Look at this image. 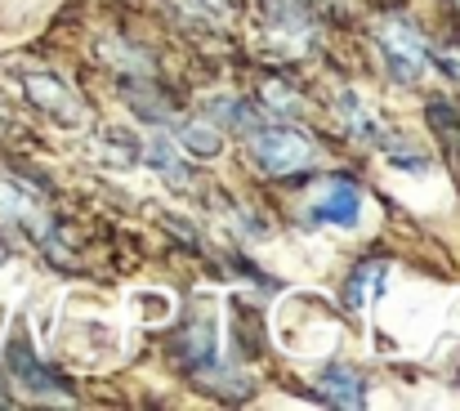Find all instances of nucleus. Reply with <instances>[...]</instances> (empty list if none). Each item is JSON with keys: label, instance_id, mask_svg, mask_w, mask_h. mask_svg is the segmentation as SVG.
Masks as SVG:
<instances>
[{"label": "nucleus", "instance_id": "1a4fd4ad", "mask_svg": "<svg viewBox=\"0 0 460 411\" xmlns=\"http://www.w3.org/2000/svg\"><path fill=\"white\" fill-rule=\"evenodd\" d=\"M0 219H13V224H22V219H31V206L9 188V183H0Z\"/></svg>", "mask_w": 460, "mask_h": 411}, {"label": "nucleus", "instance_id": "20e7f679", "mask_svg": "<svg viewBox=\"0 0 460 411\" xmlns=\"http://www.w3.org/2000/svg\"><path fill=\"white\" fill-rule=\"evenodd\" d=\"M313 215L322 219V224H340V228H353L358 224V215H362V192H358V183L353 179H331V188H326V197L313 206Z\"/></svg>", "mask_w": 460, "mask_h": 411}, {"label": "nucleus", "instance_id": "9b49d317", "mask_svg": "<svg viewBox=\"0 0 460 411\" xmlns=\"http://www.w3.org/2000/svg\"><path fill=\"white\" fill-rule=\"evenodd\" d=\"M322 4H335V0H322Z\"/></svg>", "mask_w": 460, "mask_h": 411}, {"label": "nucleus", "instance_id": "f257e3e1", "mask_svg": "<svg viewBox=\"0 0 460 411\" xmlns=\"http://www.w3.org/2000/svg\"><path fill=\"white\" fill-rule=\"evenodd\" d=\"M255 161H260V170L264 174H273V179H291V174H300V170H313L317 165V143L300 130H291V126H273V130H255Z\"/></svg>", "mask_w": 460, "mask_h": 411}, {"label": "nucleus", "instance_id": "f03ea898", "mask_svg": "<svg viewBox=\"0 0 460 411\" xmlns=\"http://www.w3.org/2000/svg\"><path fill=\"white\" fill-rule=\"evenodd\" d=\"M376 45H380L385 67H389L398 81H420V76H425V67H429V45H425L420 27H411L407 18H385V22H376Z\"/></svg>", "mask_w": 460, "mask_h": 411}, {"label": "nucleus", "instance_id": "423d86ee", "mask_svg": "<svg viewBox=\"0 0 460 411\" xmlns=\"http://www.w3.org/2000/svg\"><path fill=\"white\" fill-rule=\"evenodd\" d=\"M9 367L18 371V380H27V389H36V394H54V380H49L45 367L27 353V340H22V335H13V344H9Z\"/></svg>", "mask_w": 460, "mask_h": 411}, {"label": "nucleus", "instance_id": "0eeeda50", "mask_svg": "<svg viewBox=\"0 0 460 411\" xmlns=\"http://www.w3.org/2000/svg\"><path fill=\"white\" fill-rule=\"evenodd\" d=\"M183 147H188L192 156H215V152H219V135H215V130H201V126H188V130H183Z\"/></svg>", "mask_w": 460, "mask_h": 411}, {"label": "nucleus", "instance_id": "6e6552de", "mask_svg": "<svg viewBox=\"0 0 460 411\" xmlns=\"http://www.w3.org/2000/svg\"><path fill=\"white\" fill-rule=\"evenodd\" d=\"M371 273H385V264H380V260H367V264H362L358 273L349 277V290H344V299H349L353 308H358V304L367 299V277H371Z\"/></svg>", "mask_w": 460, "mask_h": 411}, {"label": "nucleus", "instance_id": "9d476101", "mask_svg": "<svg viewBox=\"0 0 460 411\" xmlns=\"http://www.w3.org/2000/svg\"><path fill=\"white\" fill-rule=\"evenodd\" d=\"M148 161H153L156 170H165V165H174V147H170V138H156V147L148 152Z\"/></svg>", "mask_w": 460, "mask_h": 411}, {"label": "nucleus", "instance_id": "39448f33", "mask_svg": "<svg viewBox=\"0 0 460 411\" xmlns=\"http://www.w3.org/2000/svg\"><path fill=\"white\" fill-rule=\"evenodd\" d=\"M317 394L326 403H340V407H362V380L344 367H331L322 380H317Z\"/></svg>", "mask_w": 460, "mask_h": 411}, {"label": "nucleus", "instance_id": "7ed1b4c3", "mask_svg": "<svg viewBox=\"0 0 460 411\" xmlns=\"http://www.w3.org/2000/svg\"><path fill=\"white\" fill-rule=\"evenodd\" d=\"M22 85H27L31 103H36V108H45L49 117H63L67 126H72V121H81V112H76L81 103H76V94H72L58 76H49V72H31Z\"/></svg>", "mask_w": 460, "mask_h": 411}]
</instances>
